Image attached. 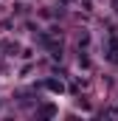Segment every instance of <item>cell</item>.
Instances as JSON below:
<instances>
[{
    "mask_svg": "<svg viewBox=\"0 0 118 121\" xmlns=\"http://www.w3.org/2000/svg\"><path fill=\"white\" fill-rule=\"evenodd\" d=\"M48 87H51L54 93H62V82H56V79H51V82H48Z\"/></svg>",
    "mask_w": 118,
    "mask_h": 121,
    "instance_id": "2",
    "label": "cell"
},
{
    "mask_svg": "<svg viewBox=\"0 0 118 121\" xmlns=\"http://www.w3.org/2000/svg\"><path fill=\"white\" fill-rule=\"evenodd\" d=\"M107 56H110L113 62H118V39H115V37L107 39Z\"/></svg>",
    "mask_w": 118,
    "mask_h": 121,
    "instance_id": "1",
    "label": "cell"
}]
</instances>
